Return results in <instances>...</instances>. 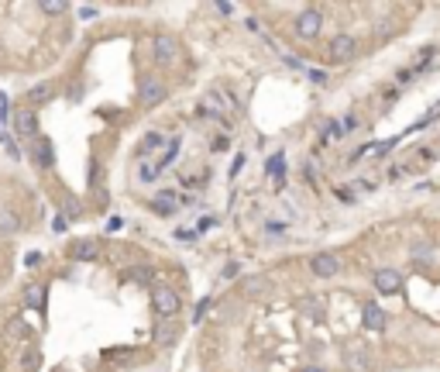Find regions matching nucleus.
Returning a JSON list of instances; mask_svg holds the SVG:
<instances>
[{
  "mask_svg": "<svg viewBox=\"0 0 440 372\" xmlns=\"http://www.w3.org/2000/svg\"><path fill=\"white\" fill-rule=\"evenodd\" d=\"M28 100H31V104H45V100H52V86H48V83L31 86V90H28Z\"/></svg>",
  "mask_w": 440,
  "mask_h": 372,
  "instance_id": "14",
  "label": "nucleus"
},
{
  "mask_svg": "<svg viewBox=\"0 0 440 372\" xmlns=\"http://www.w3.org/2000/svg\"><path fill=\"white\" fill-rule=\"evenodd\" d=\"M39 262H41V255H39V252H28V255H24V266H28V269H35Z\"/></svg>",
  "mask_w": 440,
  "mask_h": 372,
  "instance_id": "24",
  "label": "nucleus"
},
{
  "mask_svg": "<svg viewBox=\"0 0 440 372\" xmlns=\"http://www.w3.org/2000/svg\"><path fill=\"white\" fill-rule=\"evenodd\" d=\"M152 49H155V62H173L175 52H179V45H175L173 35H158Z\"/></svg>",
  "mask_w": 440,
  "mask_h": 372,
  "instance_id": "10",
  "label": "nucleus"
},
{
  "mask_svg": "<svg viewBox=\"0 0 440 372\" xmlns=\"http://www.w3.org/2000/svg\"><path fill=\"white\" fill-rule=\"evenodd\" d=\"M152 307L158 317H175L179 313V293L169 286H155L152 290Z\"/></svg>",
  "mask_w": 440,
  "mask_h": 372,
  "instance_id": "1",
  "label": "nucleus"
},
{
  "mask_svg": "<svg viewBox=\"0 0 440 372\" xmlns=\"http://www.w3.org/2000/svg\"><path fill=\"white\" fill-rule=\"evenodd\" d=\"M268 173H272V176H282V156H275L268 162Z\"/></svg>",
  "mask_w": 440,
  "mask_h": 372,
  "instance_id": "22",
  "label": "nucleus"
},
{
  "mask_svg": "<svg viewBox=\"0 0 440 372\" xmlns=\"http://www.w3.org/2000/svg\"><path fill=\"white\" fill-rule=\"evenodd\" d=\"M300 372H327V369H320V366H307V369H300Z\"/></svg>",
  "mask_w": 440,
  "mask_h": 372,
  "instance_id": "30",
  "label": "nucleus"
},
{
  "mask_svg": "<svg viewBox=\"0 0 440 372\" xmlns=\"http://www.w3.org/2000/svg\"><path fill=\"white\" fill-rule=\"evenodd\" d=\"M362 321L368 331H385V324H389V317H385V311L375 303V300H368L362 307Z\"/></svg>",
  "mask_w": 440,
  "mask_h": 372,
  "instance_id": "7",
  "label": "nucleus"
},
{
  "mask_svg": "<svg viewBox=\"0 0 440 372\" xmlns=\"http://www.w3.org/2000/svg\"><path fill=\"white\" fill-rule=\"evenodd\" d=\"M52 228H56L58 235H62V231H66V217H56V221H52Z\"/></svg>",
  "mask_w": 440,
  "mask_h": 372,
  "instance_id": "28",
  "label": "nucleus"
},
{
  "mask_svg": "<svg viewBox=\"0 0 440 372\" xmlns=\"http://www.w3.org/2000/svg\"><path fill=\"white\" fill-rule=\"evenodd\" d=\"M21 366H24L28 372H35V369H39V355H35V352H24V362H21Z\"/></svg>",
  "mask_w": 440,
  "mask_h": 372,
  "instance_id": "19",
  "label": "nucleus"
},
{
  "mask_svg": "<svg viewBox=\"0 0 440 372\" xmlns=\"http://www.w3.org/2000/svg\"><path fill=\"white\" fill-rule=\"evenodd\" d=\"M14 128H18L21 138H35V135H39V118H35V111H28V107H24V111H18V114H14Z\"/></svg>",
  "mask_w": 440,
  "mask_h": 372,
  "instance_id": "8",
  "label": "nucleus"
},
{
  "mask_svg": "<svg viewBox=\"0 0 440 372\" xmlns=\"http://www.w3.org/2000/svg\"><path fill=\"white\" fill-rule=\"evenodd\" d=\"M158 173H162V169H158V162H145V166L138 169L141 183H152V179H158Z\"/></svg>",
  "mask_w": 440,
  "mask_h": 372,
  "instance_id": "15",
  "label": "nucleus"
},
{
  "mask_svg": "<svg viewBox=\"0 0 440 372\" xmlns=\"http://www.w3.org/2000/svg\"><path fill=\"white\" fill-rule=\"evenodd\" d=\"M0 141H4V145H11V135H7V128H4V124H0Z\"/></svg>",
  "mask_w": 440,
  "mask_h": 372,
  "instance_id": "29",
  "label": "nucleus"
},
{
  "mask_svg": "<svg viewBox=\"0 0 440 372\" xmlns=\"http://www.w3.org/2000/svg\"><path fill=\"white\" fill-rule=\"evenodd\" d=\"M237 273H241V266H237V262H227V266H224V276H227V279H234Z\"/></svg>",
  "mask_w": 440,
  "mask_h": 372,
  "instance_id": "25",
  "label": "nucleus"
},
{
  "mask_svg": "<svg viewBox=\"0 0 440 372\" xmlns=\"http://www.w3.org/2000/svg\"><path fill=\"white\" fill-rule=\"evenodd\" d=\"M162 141H165V138L158 135V131H148V135H145V141H141V152H152V149H158Z\"/></svg>",
  "mask_w": 440,
  "mask_h": 372,
  "instance_id": "16",
  "label": "nucleus"
},
{
  "mask_svg": "<svg viewBox=\"0 0 440 372\" xmlns=\"http://www.w3.org/2000/svg\"><path fill=\"white\" fill-rule=\"evenodd\" d=\"M152 211H158V214H165V217L175 214V193H173V190H165V193L155 196V200H152Z\"/></svg>",
  "mask_w": 440,
  "mask_h": 372,
  "instance_id": "11",
  "label": "nucleus"
},
{
  "mask_svg": "<svg viewBox=\"0 0 440 372\" xmlns=\"http://www.w3.org/2000/svg\"><path fill=\"white\" fill-rule=\"evenodd\" d=\"M324 135L327 138H341V124H337V121H327V124H324Z\"/></svg>",
  "mask_w": 440,
  "mask_h": 372,
  "instance_id": "20",
  "label": "nucleus"
},
{
  "mask_svg": "<svg viewBox=\"0 0 440 372\" xmlns=\"http://www.w3.org/2000/svg\"><path fill=\"white\" fill-rule=\"evenodd\" d=\"M409 255H416V258H430V245H413V248H409Z\"/></svg>",
  "mask_w": 440,
  "mask_h": 372,
  "instance_id": "21",
  "label": "nucleus"
},
{
  "mask_svg": "<svg viewBox=\"0 0 440 372\" xmlns=\"http://www.w3.org/2000/svg\"><path fill=\"white\" fill-rule=\"evenodd\" d=\"M327 56H330V62H351L358 56V41L351 39V35H337V39L330 41Z\"/></svg>",
  "mask_w": 440,
  "mask_h": 372,
  "instance_id": "5",
  "label": "nucleus"
},
{
  "mask_svg": "<svg viewBox=\"0 0 440 372\" xmlns=\"http://www.w3.org/2000/svg\"><path fill=\"white\" fill-rule=\"evenodd\" d=\"M96 252H100V245H93V241H76L73 245V258L76 262H90V258H96Z\"/></svg>",
  "mask_w": 440,
  "mask_h": 372,
  "instance_id": "12",
  "label": "nucleus"
},
{
  "mask_svg": "<svg viewBox=\"0 0 440 372\" xmlns=\"http://www.w3.org/2000/svg\"><path fill=\"white\" fill-rule=\"evenodd\" d=\"M309 273L320 276V279H330V276L341 273V266H337V258L330 252H317V255H309Z\"/></svg>",
  "mask_w": 440,
  "mask_h": 372,
  "instance_id": "6",
  "label": "nucleus"
},
{
  "mask_svg": "<svg viewBox=\"0 0 440 372\" xmlns=\"http://www.w3.org/2000/svg\"><path fill=\"white\" fill-rule=\"evenodd\" d=\"M131 279H134V283H152L155 273L148 269V266H138V269H131Z\"/></svg>",
  "mask_w": 440,
  "mask_h": 372,
  "instance_id": "17",
  "label": "nucleus"
},
{
  "mask_svg": "<svg viewBox=\"0 0 440 372\" xmlns=\"http://www.w3.org/2000/svg\"><path fill=\"white\" fill-rule=\"evenodd\" d=\"M372 283H375V290H379L382 296L402 293V273H396V269H375Z\"/></svg>",
  "mask_w": 440,
  "mask_h": 372,
  "instance_id": "3",
  "label": "nucleus"
},
{
  "mask_svg": "<svg viewBox=\"0 0 440 372\" xmlns=\"http://www.w3.org/2000/svg\"><path fill=\"white\" fill-rule=\"evenodd\" d=\"M138 100H141V107H155V104H162L165 100V83L155 76H145L141 79V86H138Z\"/></svg>",
  "mask_w": 440,
  "mask_h": 372,
  "instance_id": "2",
  "label": "nucleus"
},
{
  "mask_svg": "<svg viewBox=\"0 0 440 372\" xmlns=\"http://www.w3.org/2000/svg\"><path fill=\"white\" fill-rule=\"evenodd\" d=\"M66 214H69V217L79 214V200H66Z\"/></svg>",
  "mask_w": 440,
  "mask_h": 372,
  "instance_id": "26",
  "label": "nucleus"
},
{
  "mask_svg": "<svg viewBox=\"0 0 440 372\" xmlns=\"http://www.w3.org/2000/svg\"><path fill=\"white\" fill-rule=\"evenodd\" d=\"M265 286H268V283H265V279H262V276H255V279H251V283H248V290H251V293H262Z\"/></svg>",
  "mask_w": 440,
  "mask_h": 372,
  "instance_id": "23",
  "label": "nucleus"
},
{
  "mask_svg": "<svg viewBox=\"0 0 440 372\" xmlns=\"http://www.w3.org/2000/svg\"><path fill=\"white\" fill-rule=\"evenodd\" d=\"M24 303H28V307H41V303H45V286H39V283L24 286Z\"/></svg>",
  "mask_w": 440,
  "mask_h": 372,
  "instance_id": "13",
  "label": "nucleus"
},
{
  "mask_svg": "<svg viewBox=\"0 0 440 372\" xmlns=\"http://www.w3.org/2000/svg\"><path fill=\"white\" fill-rule=\"evenodd\" d=\"M320 28H324V14H320V11H313V7H309V11H303V14H300V18H296V35H300V39H317V35H320Z\"/></svg>",
  "mask_w": 440,
  "mask_h": 372,
  "instance_id": "4",
  "label": "nucleus"
},
{
  "mask_svg": "<svg viewBox=\"0 0 440 372\" xmlns=\"http://www.w3.org/2000/svg\"><path fill=\"white\" fill-rule=\"evenodd\" d=\"M31 159H35V166L39 169H52L56 166V156H52V141H45V138H35V145H31Z\"/></svg>",
  "mask_w": 440,
  "mask_h": 372,
  "instance_id": "9",
  "label": "nucleus"
},
{
  "mask_svg": "<svg viewBox=\"0 0 440 372\" xmlns=\"http://www.w3.org/2000/svg\"><path fill=\"white\" fill-rule=\"evenodd\" d=\"M66 7H69V4H62V0H45V4H41V11H45V14H62Z\"/></svg>",
  "mask_w": 440,
  "mask_h": 372,
  "instance_id": "18",
  "label": "nucleus"
},
{
  "mask_svg": "<svg viewBox=\"0 0 440 372\" xmlns=\"http://www.w3.org/2000/svg\"><path fill=\"white\" fill-rule=\"evenodd\" d=\"M79 18H96V7H79Z\"/></svg>",
  "mask_w": 440,
  "mask_h": 372,
  "instance_id": "27",
  "label": "nucleus"
}]
</instances>
